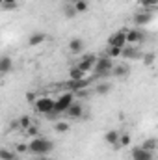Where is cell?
<instances>
[{
	"label": "cell",
	"instance_id": "cell-1",
	"mask_svg": "<svg viewBox=\"0 0 158 160\" xmlns=\"http://www.w3.org/2000/svg\"><path fill=\"white\" fill-rule=\"evenodd\" d=\"M54 149V143L50 142V140H47V138H41V136H36V138H32V142L28 143V151H32L34 155H47V153H50Z\"/></svg>",
	"mask_w": 158,
	"mask_h": 160
},
{
	"label": "cell",
	"instance_id": "cell-2",
	"mask_svg": "<svg viewBox=\"0 0 158 160\" xmlns=\"http://www.w3.org/2000/svg\"><path fill=\"white\" fill-rule=\"evenodd\" d=\"M114 65H116V63H114V60H110V58L102 56V58L95 60L93 69H95V73H97V77H99V78H104V77H110V75H112Z\"/></svg>",
	"mask_w": 158,
	"mask_h": 160
},
{
	"label": "cell",
	"instance_id": "cell-3",
	"mask_svg": "<svg viewBox=\"0 0 158 160\" xmlns=\"http://www.w3.org/2000/svg\"><path fill=\"white\" fill-rule=\"evenodd\" d=\"M75 102V95L69 91V93H63V95H60L56 101H54V110H52V114L56 116V114H63L71 104Z\"/></svg>",
	"mask_w": 158,
	"mask_h": 160
},
{
	"label": "cell",
	"instance_id": "cell-4",
	"mask_svg": "<svg viewBox=\"0 0 158 160\" xmlns=\"http://www.w3.org/2000/svg\"><path fill=\"white\" fill-rule=\"evenodd\" d=\"M34 106H36V112L37 114H52V110H54V99H50V97H37L36 101H34Z\"/></svg>",
	"mask_w": 158,
	"mask_h": 160
},
{
	"label": "cell",
	"instance_id": "cell-5",
	"mask_svg": "<svg viewBox=\"0 0 158 160\" xmlns=\"http://www.w3.org/2000/svg\"><path fill=\"white\" fill-rule=\"evenodd\" d=\"M108 47H117V48L126 47L125 32H116V34H112V36H110V39H108Z\"/></svg>",
	"mask_w": 158,
	"mask_h": 160
},
{
	"label": "cell",
	"instance_id": "cell-6",
	"mask_svg": "<svg viewBox=\"0 0 158 160\" xmlns=\"http://www.w3.org/2000/svg\"><path fill=\"white\" fill-rule=\"evenodd\" d=\"M155 151H147L143 147H136L132 151V160H153Z\"/></svg>",
	"mask_w": 158,
	"mask_h": 160
},
{
	"label": "cell",
	"instance_id": "cell-7",
	"mask_svg": "<svg viewBox=\"0 0 158 160\" xmlns=\"http://www.w3.org/2000/svg\"><path fill=\"white\" fill-rule=\"evenodd\" d=\"M95 56H86V58H82L78 63H77V67H78L80 71H84V73H89L91 69H93V65H95Z\"/></svg>",
	"mask_w": 158,
	"mask_h": 160
},
{
	"label": "cell",
	"instance_id": "cell-8",
	"mask_svg": "<svg viewBox=\"0 0 158 160\" xmlns=\"http://www.w3.org/2000/svg\"><path fill=\"white\" fill-rule=\"evenodd\" d=\"M91 84V80L87 78H82V80H69L67 82V88L75 93V91H78V89H87V86Z\"/></svg>",
	"mask_w": 158,
	"mask_h": 160
},
{
	"label": "cell",
	"instance_id": "cell-9",
	"mask_svg": "<svg viewBox=\"0 0 158 160\" xmlns=\"http://www.w3.org/2000/svg\"><path fill=\"white\" fill-rule=\"evenodd\" d=\"M125 39H126L128 45H136V43L143 41V34L140 30H126L125 32Z\"/></svg>",
	"mask_w": 158,
	"mask_h": 160
},
{
	"label": "cell",
	"instance_id": "cell-10",
	"mask_svg": "<svg viewBox=\"0 0 158 160\" xmlns=\"http://www.w3.org/2000/svg\"><path fill=\"white\" fill-rule=\"evenodd\" d=\"M151 21H153V13H149V11H140V13H136V15H134V22H136L138 26L149 24Z\"/></svg>",
	"mask_w": 158,
	"mask_h": 160
},
{
	"label": "cell",
	"instance_id": "cell-11",
	"mask_svg": "<svg viewBox=\"0 0 158 160\" xmlns=\"http://www.w3.org/2000/svg\"><path fill=\"white\" fill-rule=\"evenodd\" d=\"M65 114H67L69 118L78 119V118H82V116H84V108H82V104H78V102H73V104L65 110Z\"/></svg>",
	"mask_w": 158,
	"mask_h": 160
},
{
	"label": "cell",
	"instance_id": "cell-12",
	"mask_svg": "<svg viewBox=\"0 0 158 160\" xmlns=\"http://www.w3.org/2000/svg\"><path fill=\"white\" fill-rule=\"evenodd\" d=\"M84 48H86V45H84V41L78 39V38H75V39L69 41V50H71L73 54H80Z\"/></svg>",
	"mask_w": 158,
	"mask_h": 160
},
{
	"label": "cell",
	"instance_id": "cell-13",
	"mask_svg": "<svg viewBox=\"0 0 158 160\" xmlns=\"http://www.w3.org/2000/svg\"><path fill=\"white\" fill-rule=\"evenodd\" d=\"M121 56L132 60V58H140V52H138L136 47H123V48H121Z\"/></svg>",
	"mask_w": 158,
	"mask_h": 160
},
{
	"label": "cell",
	"instance_id": "cell-14",
	"mask_svg": "<svg viewBox=\"0 0 158 160\" xmlns=\"http://www.w3.org/2000/svg\"><path fill=\"white\" fill-rule=\"evenodd\" d=\"M45 39H47V36H45V34L36 32V34H32V36L28 38V45H30V47H37V45H41Z\"/></svg>",
	"mask_w": 158,
	"mask_h": 160
},
{
	"label": "cell",
	"instance_id": "cell-15",
	"mask_svg": "<svg viewBox=\"0 0 158 160\" xmlns=\"http://www.w3.org/2000/svg\"><path fill=\"white\" fill-rule=\"evenodd\" d=\"M128 73H130V67L125 65V63H121V65H114V69H112V75H114V77H126Z\"/></svg>",
	"mask_w": 158,
	"mask_h": 160
},
{
	"label": "cell",
	"instance_id": "cell-16",
	"mask_svg": "<svg viewBox=\"0 0 158 160\" xmlns=\"http://www.w3.org/2000/svg\"><path fill=\"white\" fill-rule=\"evenodd\" d=\"M104 142H106L108 145H117L119 132H117V130H108V132H106V136H104Z\"/></svg>",
	"mask_w": 158,
	"mask_h": 160
},
{
	"label": "cell",
	"instance_id": "cell-17",
	"mask_svg": "<svg viewBox=\"0 0 158 160\" xmlns=\"http://www.w3.org/2000/svg\"><path fill=\"white\" fill-rule=\"evenodd\" d=\"M11 65H13V62H11V58H9V56L0 58V73H7V71L11 69Z\"/></svg>",
	"mask_w": 158,
	"mask_h": 160
},
{
	"label": "cell",
	"instance_id": "cell-18",
	"mask_svg": "<svg viewBox=\"0 0 158 160\" xmlns=\"http://www.w3.org/2000/svg\"><path fill=\"white\" fill-rule=\"evenodd\" d=\"M86 75H87V73L80 71L78 67H73V69L69 71V80H82V78H86Z\"/></svg>",
	"mask_w": 158,
	"mask_h": 160
},
{
	"label": "cell",
	"instance_id": "cell-19",
	"mask_svg": "<svg viewBox=\"0 0 158 160\" xmlns=\"http://www.w3.org/2000/svg\"><path fill=\"white\" fill-rule=\"evenodd\" d=\"M106 58H110V60H116V58H121V48L117 47H108V50H106V54H104Z\"/></svg>",
	"mask_w": 158,
	"mask_h": 160
},
{
	"label": "cell",
	"instance_id": "cell-20",
	"mask_svg": "<svg viewBox=\"0 0 158 160\" xmlns=\"http://www.w3.org/2000/svg\"><path fill=\"white\" fill-rule=\"evenodd\" d=\"M69 128H71V125H69L67 121H58V123L54 125V130H56V132H62V134H63V132H69Z\"/></svg>",
	"mask_w": 158,
	"mask_h": 160
},
{
	"label": "cell",
	"instance_id": "cell-21",
	"mask_svg": "<svg viewBox=\"0 0 158 160\" xmlns=\"http://www.w3.org/2000/svg\"><path fill=\"white\" fill-rule=\"evenodd\" d=\"M73 9H75L77 13H84V11L87 9V0H77V2L73 4Z\"/></svg>",
	"mask_w": 158,
	"mask_h": 160
},
{
	"label": "cell",
	"instance_id": "cell-22",
	"mask_svg": "<svg viewBox=\"0 0 158 160\" xmlns=\"http://www.w3.org/2000/svg\"><path fill=\"white\" fill-rule=\"evenodd\" d=\"M110 89H112V86H110L108 82H101V84L97 86V93H99V95H106Z\"/></svg>",
	"mask_w": 158,
	"mask_h": 160
},
{
	"label": "cell",
	"instance_id": "cell-23",
	"mask_svg": "<svg viewBox=\"0 0 158 160\" xmlns=\"http://www.w3.org/2000/svg\"><path fill=\"white\" fill-rule=\"evenodd\" d=\"M0 160H15V153L9 149H0Z\"/></svg>",
	"mask_w": 158,
	"mask_h": 160
},
{
	"label": "cell",
	"instance_id": "cell-24",
	"mask_svg": "<svg viewBox=\"0 0 158 160\" xmlns=\"http://www.w3.org/2000/svg\"><path fill=\"white\" fill-rule=\"evenodd\" d=\"M132 142V138H130V134H119V142H117V145H121V147H126L128 143Z\"/></svg>",
	"mask_w": 158,
	"mask_h": 160
},
{
	"label": "cell",
	"instance_id": "cell-25",
	"mask_svg": "<svg viewBox=\"0 0 158 160\" xmlns=\"http://www.w3.org/2000/svg\"><path fill=\"white\" fill-rule=\"evenodd\" d=\"M30 125H32V119H30L28 116H22V118L19 119V127H21L22 130H26V128H28Z\"/></svg>",
	"mask_w": 158,
	"mask_h": 160
},
{
	"label": "cell",
	"instance_id": "cell-26",
	"mask_svg": "<svg viewBox=\"0 0 158 160\" xmlns=\"http://www.w3.org/2000/svg\"><path fill=\"white\" fill-rule=\"evenodd\" d=\"M141 147H143V149H147V151H155V149H156V140H155V138H151V140H147Z\"/></svg>",
	"mask_w": 158,
	"mask_h": 160
},
{
	"label": "cell",
	"instance_id": "cell-27",
	"mask_svg": "<svg viewBox=\"0 0 158 160\" xmlns=\"http://www.w3.org/2000/svg\"><path fill=\"white\" fill-rule=\"evenodd\" d=\"M26 134L32 136V138H36V136H39V130H37V127H32V125H30V127L26 128Z\"/></svg>",
	"mask_w": 158,
	"mask_h": 160
},
{
	"label": "cell",
	"instance_id": "cell-28",
	"mask_svg": "<svg viewBox=\"0 0 158 160\" xmlns=\"http://www.w3.org/2000/svg\"><path fill=\"white\" fill-rule=\"evenodd\" d=\"M140 4H141L143 8H155L158 4V0H140Z\"/></svg>",
	"mask_w": 158,
	"mask_h": 160
},
{
	"label": "cell",
	"instance_id": "cell-29",
	"mask_svg": "<svg viewBox=\"0 0 158 160\" xmlns=\"http://www.w3.org/2000/svg\"><path fill=\"white\" fill-rule=\"evenodd\" d=\"M26 151H28V145H26V143H19V145H17V153H19V155H22V153H26Z\"/></svg>",
	"mask_w": 158,
	"mask_h": 160
},
{
	"label": "cell",
	"instance_id": "cell-30",
	"mask_svg": "<svg viewBox=\"0 0 158 160\" xmlns=\"http://www.w3.org/2000/svg\"><path fill=\"white\" fill-rule=\"evenodd\" d=\"M65 15H67V17H75V15H77V11L73 9V6H69V8H65Z\"/></svg>",
	"mask_w": 158,
	"mask_h": 160
},
{
	"label": "cell",
	"instance_id": "cell-31",
	"mask_svg": "<svg viewBox=\"0 0 158 160\" xmlns=\"http://www.w3.org/2000/svg\"><path fill=\"white\" fill-rule=\"evenodd\" d=\"M143 62H145V63H147V65H151V63H153V62H155V54H147V56H145V58H143Z\"/></svg>",
	"mask_w": 158,
	"mask_h": 160
},
{
	"label": "cell",
	"instance_id": "cell-32",
	"mask_svg": "<svg viewBox=\"0 0 158 160\" xmlns=\"http://www.w3.org/2000/svg\"><path fill=\"white\" fill-rule=\"evenodd\" d=\"M26 99H28L30 102H34V101H36L37 97H36V93H34V91H28V93H26Z\"/></svg>",
	"mask_w": 158,
	"mask_h": 160
},
{
	"label": "cell",
	"instance_id": "cell-33",
	"mask_svg": "<svg viewBox=\"0 0 158 160\" xmlns=\"http://www.w3.org/2000/svg\"><path fill=\"white\" fill-rule=\"evenodd\" d=\"M4 9H17V4H2Z\"/></svg>",
	"mask_w": 158,
	"mask_h": 160
},
{
	"label": "cell",
	"instance_id": "cell-34",
	"mask_svg": "<svg viewBox=\"0 0 158 160\" xmlns=\"http://www.w3.org/2000/svg\"><path fill=\"white\" fill-rule=\"evenodd\" d=\"M4 4H17V0H4Z\"/></svg>",
	"mask_w": 158,
	"mask_h": 160
},
{
	"label": "cell",
	"instance_id": "cell-35",
	"mask_svg": "<svg viewBox=\"0 0 158 160\" xmlns=\"http://www.w3.org/2000/svg\"><path fill=\"white\" fill-rule=\"evenodd\" d=\"M34 160H47V158H45V157H43V155H39V157H37V158H34Z\"/></svg>",
	"mask_w": 158,
	"mask_h": 160
},
{
	"label": "cell",
	"instance_id": "cell-36",
	"mask_svg": "<svg viewBox=\"0 0 158 160\" xmlns=\"http://www.w3.org/2000/svg\"><path fill=\"white\" fill-rule=\"evenodd\" d=\"M2 4H4V0H0V6H2Z\"/></svg>",
	"mask_w": 158,
	"mask_h": 160
},
{
	"label": "cell",
	"instance_id": "cell-37",
	"mask_svg": "<svg viewBox=\"0 0 158 160\" xmlns=\"http://www.w3.org/2000/svg\"><path fill=\"white\" fill-rule=\"evenodd\" d=\"M69 2H73V4H75V2H77V0H69Z\"/></svg>",
	"mask_w": 158,
	"mask_h": 160
},
{
	"label": "cell",
	"instance_id": "cell-38",
	"mask_svg": "<svg viewBox=\"0 0 158 160\" xmlns=\"http://www.w3.org/2000/svg\"><path fill=\"white\" fill-rule=\"evenodd\" d=\"M153 160H155V158H153Z\"/></svg>",
	"mask_w": 158,
	"mask_h": 160
}]
</instances>
